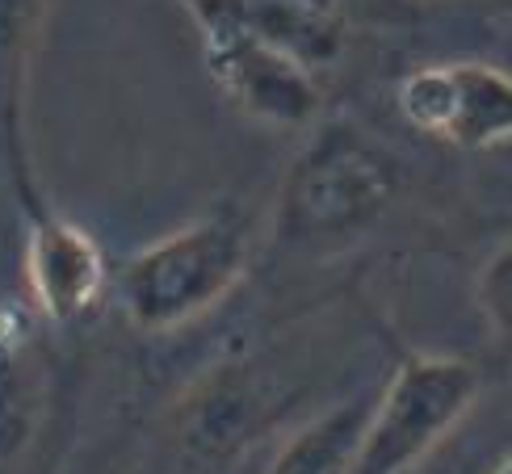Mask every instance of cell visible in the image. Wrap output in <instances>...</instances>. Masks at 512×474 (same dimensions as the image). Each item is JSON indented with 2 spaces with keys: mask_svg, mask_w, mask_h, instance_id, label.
Here are the masks:
<instances>
[{
  "mask_svg": "<svg viewBox=\"0 0 512 474\" xmlns=\"http://www.w3.org/2000/svg\"><path fill=\"white\" fill-rule=\"evenodd\" d=\"M252 227L236 210H215L126 256L114 294L143 332H173L219 307L248 269Z\"/></svg>",
  "mask_w": 512,
  "mask_h": 474,
  "instance_id": "1",
  "label": "cell"
},
{
  "mask_svg": "<svg viewBox=\"0 0 512 474\" xmlns=\"http://www.w3.org/2000/svg\"><path fill=\"white\" fill-rule=\"evenodd\" d=\"M403 172L387 143L357 122H324L294 156L282 193L277 227L286 240H345L374 227L399 198Z\"/></svg>",
  "mask_w": 512,
  "mask_h": 474,
  "instance_id": "2",
  "label": "cell"
},
{
  "mask_svg": "<svg viewBox=\"0 0 512 474\" xmlns=\"http://www.w3.org/2000/svg\"><path fill=\"white\" fill-rule=\"evenodd\" d=\"M479 370L462 357L416 353L395 365L370 407L349 474H412L466 420L479 399Z\"/></svg>",
  "mask_w": 512,
  "mask_h": 474,
  "instance_id": "3",
  "label": "cell"
},
{
  "mask_svg": "<svg viewBox=\"0 0 512 474\" xmlns=\"http://www.w3.org/2000/svg\"><path fill=\"white\" fill-rule=\"evenodd\" d=\"M194 26L202 38L206 72L240 114L269 126H307L319 114V84L311 76L315 68H307L298 55L227 21H194Z\"/></svg>",
  "mask_w": 512,
  "mask_h": 474,
  "instance_id": "4",
  "label": "cell"
},
{
  "mask_svg": "<svg viewBox=\"0 0 512 474\" xmlns=\"http://www.w3.org/2000/svg\"><path fill=\"white\" fill-rule=\"evenodd\" d=\"M21 210H26V286L34 307L51 323L84 319L110 286L97 240L42 198L21 202Z\"/></svg>",
  "mask_w": 512,
  "mask_h": 474,
  "instance_id": "5",
  "label": "cell"
},
{
  "mask_svg": "<svg viewBox=\"0 0 512 474\" xmlns=\"http://www.w3.org/2000/svg\"><path fill=\"white\" fill-rule=\"evenodd\" d=\"M194 21H227L244 34L277 42L307 68H328L345 47L336 9L303 5V0H177Z\"/></svg>",
  "mask_w": 512,
  "mask_h": 474,
  "instance_id": "6",
  "label": "cell"
},
{
  "mask_svg": "<svg viewBox=\"0 0 512 474\" xmlns=\"http://www.w3.org/2000/svg\"><path fill=\"white\" fill-rule=\"evenodd\" d=\"M454 110L445 139L458 147H496L512 139V72L496 63H450Z\"/></svg>",
  "mask_w": 512,
  "mask_h": 474,
  "instance_id": "7",
  "label": "cell"
},
{
  "mask_svg": "<svg viewBox=\"0 0 512 474\" xmlns=\"http://www.w3.org/2000/svg\"><path fill=\"white\" fill-rule=\"evenodd\" d=\"M38 26V0H0V139L13 160L17 177V198L30 193V168L21 156V89H26V59H30V38Z\"/></svg>",
  "mask_w": 512,
  "mask_h": 474,
  "instance_id": "8",
  "label": "cell"
},
{
  "mask_svg": "<svg viewBox=\"0 0 512 474\" xmlns=\"http://www.w3.org/2000/svg\"><path fill=\"white\" fill-rule=\"evenodd\" d=\"M370 407L374 399H353L345 407H332L328 416L311 420L303 433H294L286 441L269 474H349L361 428L370 420Z\"/></svg>",
  "mask_w": 512,
  "mask_h": 474,
  "instance_id": "9",
  "label": "cell"
},
{
  "mask_svg": "<svg viewBox=\"0 0 512 474\" xmlns=\"http://www.w3.org/2000/svg\"><path fill=\"white\" fill-rule=\"evenodd\" d=\"M42 416V386L17 328H0V466L30 445Z\"/></svg>",
  "mask_w": 512,
  "mask_h": 474,
  "instance_id": "10",
  "label": "cell"
},
{
  "mask_svg": "<svg viewBox=\"0 0 512 474\" xmlns=\"http://www.w3.org/2000/svg\"><path fill=\"white\" fill-rule=\"evenodd\" d=\"M475 298L487 323H492V332L500 340H512V244L487 256L475 282Z\"/></svg>",
  "mask_w": 512,
  "mask_h": 474,
  "instance_id": "11",
  "label": "cell"
},
{
  "mask_svg": "<svg viewBox=\"0 0 512 474\" xmlns=\"http://www.w3.org/2000/svg\"><path fill=\"white\" fill-rule=\"evenodd\" d=\"M492 474H512V454H508V458H504V462H500Z\"/></svg>",
  "mask_w": 512,
  "mask_h": 474,
  "instance_id": "12",
  "label": "cell"
},
{
  "mask_svg": "<svg viewBox=\"0 0 512 474\" xmlns=\"http://www.w3.org/2000/svg\"><path fill=\"white\" fill-rule=\"evenodd\" d=\"M303 5H319V9H336V0H303Z\"/></svg>",
  "mask_w": 512,
  "mask_h": 474,
  "instance_id": "13",
  "label": "cell"
}]
</instances>
